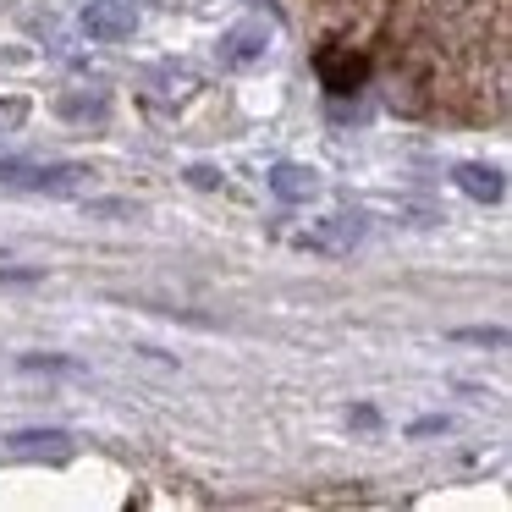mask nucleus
<instances>
[{"mask_svg": "<svg viewBox=\"0 0 512 512\" xmlns=\"http://www.w3.org/2000/svg\"><path fill=\"white\" fill-rule=\"evenodd\" d=\"M364 237V221L358 215H325L320 226L303 232V248H320V254H347V248Z\"/></svg>", "mask_w": 512, "mask_h": 512, "instance_id": "nucleus-5", "label": "nucleus"}, {"mask_svg": "<svg viewBox=\"0 0 512 512\" xmlns=\"http://www.w3.org/2000/svg\"><path fill=\"white\" fill-rule=\"evenodd\" d=\"M452 182L468 193V199H479V204H501V199H507V177H501L496 166H457Z\"/></svg>", "mask_w": 512, "mask_h": 512, "instance_id": "nucleus-6", "label": "nucleus"}, {"mask_svg": "<svg viewBox=\"0 0 512 512\" xmlns=\"http://www.w3.org/2000/svg\"><path fill=\"white\" fill-rule=\"evenodd\" d=\"M265 50H270L265 23H237L221 34V67H254V61H265Z\"/></svg>", "mask_w": 512, "mask_h": 512, "instance_id": "nucleus-4", "label": "nucleus"}, {"mask_svg": "<svg viewBox=\"0 0 512 512\" xmlns=\"http://www.w3.org/2000/svg\"><path fill=\"white\" fill-rule=\"evenodd\" d=\"M441 430H446V419H419L408 435H441Z\"/></svg>", "mask_w": 512, "mask_h": 512, "instance_id": "nucleus-10", "label": "nucleus"}, {"mask_svg": "<svg viewBox=\"0 0 512 512\" xmlns=\"http://www.w3.org/2000/svg\"><path fill=\"white\" fill-rule=\"evenodd\" d=\"M188 177H193V182H199V188H215V182H221V177H215V171H210V166H193V171H188Z\"/></svg>", "mask_w": 512, "mask_h": 512, "instance_id": "nucleus-11", "label": "nucleus"}, {"mask_svg": "<svg viewBox=\"0 0 512 512\" xmlns=\"http://www.w3.org/2000/svg\"><path fill=\"white\" fill-rule=\"evenodd\" d=\"M0 182L12 188H45V193H67L83 182V166H17V160H0Z\"/></svg>", "mask_w": 512, "mask_h": 512, "instance_id": "nucleus-3", "label": "nucleus"}, {"mask_svg": "<svg viewBox=\"0 0 512 512\" xmlns=\"http://www.w3.org/2000/svg\"><path fill=\"white\" fill-rule=\"evenodd\" d=\"M0 122H23V105H6V111H0Z\"/></svg>", "mask_w": 512, "mask_h": 512, "instance_id": "nucleus-12", "label": "nucleus"}, {"mask_svg": "<svg viewBox=\"0 0 512 512\" xmlns=\"http://www.w3.org/2000/svg\"><path fill=\"white\" fill-rule=\"evenodd\" d=\"M12 452L17 457H50V463H61V457H72V441L61 430H23V435H12Z\"/></svg>", "mask_w": 512, "mask_h": 512, "instance_id": "nucleus-7", "label": "nucleus"}, {"mask_svg": "<svg viewBox=\"0 0 512 512\" xmlns=\"http://www.w3.org/2000/svg\"><path fill=\"white\" fill-rule=\"evenodd\" d=\"M457 342H485V347H507V331H501V325H485V331H457Z\"/></svg>", "mask_w": 512, "mask_h": 512, "instance_id": "nucleus-9", "label": "nucleus"}, {"mask_svg": "<svg viewBox=\"0 0 512 512\" xmlns=\"http://www.w3.org/2000/svg\"><path fill=\"white\" fill-rule=\"evenodd\" d=\"M314 67H320V83H325L331 94H353L358 83H364L369 61L358 56L353 45H325L320 56H314Z\"/></svg>", "mask_w": 512, "mask_h": 512, "instance_id": "nucleus-2", "label": "nucleus"}, {"mask_svg": "<svg viewBox=\"0 0 512 512\" xmlns=\"http://www.w3.org/2000/svg\"><path fill=\"white\" fill-rule=\"evenodd\" d=\"M270 188H276V199L303 204V199H314V193H320V177H314L309 166H276V171H270Z\"/></svg>", "mask_w": 512, "mask_h": 512, "instance_id": "nucleus-8", "label": "nucleus"}, {"mask_svg": "<svg viewBox=\"0 0 512 512\" xmlns=\"http://www.w3.org/2000/svg\"><path fill=\"white\" fill-rule=\"evenodd\" d=\"M83 34L94 45H122V39L138 34V12L133 0H89V12H83Z\"/></svg>", "mask_w": 512, "mask_h": 512, "instance_id": "nucleus-1", "label": "nucleus"}]
</instances>
